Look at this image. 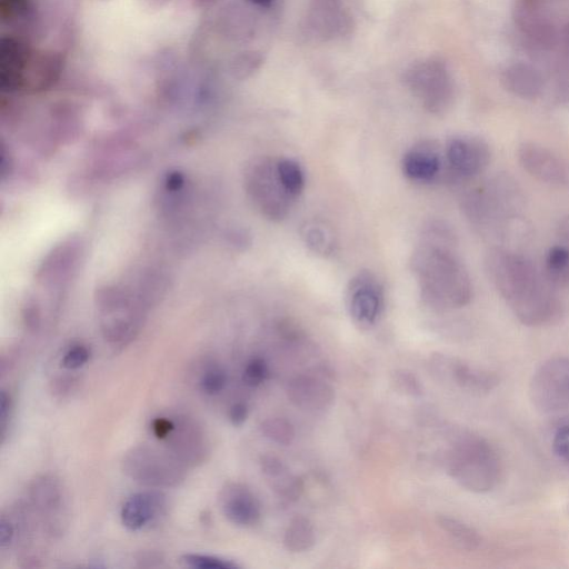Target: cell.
Here are the masks:
<instances>
[{
    "label": "cell",
    "mask_w": 569,
    "mask_h": 569,
    "mask_svg": "<svg viewBox=\"0 0 569 569\" xmlns=\"http://www.w3.org/2000/svg\"><path fill=\"white\" fill-rule=\"evenodd\" d=\"M11 417V400L6 390L0 391V427L1 441H4Z\"/></svg>",
    "instance_id": "f35d334b"
},
{
    "label": "cell",
    "mask_w": 569,
    "mask_h": 569,
    "mask_svg": "<svg viewBox=\"0 0 569 569\" xmlns=\"http://www.w3.org/2000/svg\"><path fill=\"white\" fill-rule=\"evenodd\" d=\"M117 288L106 289L99 296L100 326L104 339L113 346H126L140 330L144 308Z\"/></svg>",
    "instance_id": "9c48e42d"
},
{
    "label": "cell",
    "mask_w": 569,
    "mask_h": 569,
    "mask_svg": "<svg viewBox=\"0 0 569 569\" xmlns=\"http://www.w3.org/2000/svg\"><path fill=\"white\" fill-rule=\"evenodd\" d=\"M555 97L558 102H569V22L562 26L558 42Z\"/></svg>",
    "instance_id": "83f0119b"
},
{
    "label": "cell",
    "mask_w": 569,
    "mask_h": 569,
    "mask_svg": "<svg viewBox=\"0 0 569 569\" xmlns=\"http://www.w3.org/2000/svg\"><path fill=\"white\" fill-rule=\"evenodd\" d=\"M391 385L393 389L405 396L420 397L422 395V386L417 377L408 370H396L391 375Z\"/></svg>",
    "instance_id": "d6a6232c"
},
{
    "label": "cell",
    "mask_w": 569,
    "mask_h": 569,
    "mask_svg": "<svg viewBox=\"0 0 569 569\" xmlns=\"http://www.w3.org/2000/svg\"><path fill=\"white\" fill-rule=\"evenodd\" d=\"M503 88L515 97L535 100L543 93L545 79L539 69L526 61L511 62L500 74Z\"/></svg>",
    "instance_id": "7402d4cb"
},
{
    "label": "cell",
    "mask_w": 569,
    "mask_h": 569,
    "mask_svg": "<svg viewBox=\"0 0 569 569\" xmlns=\"http://www.w3.org/2000/svg\"><path fill=\"white\" fill-rule=\"evenodd\" d=\"M528 395L535 409L541 413L569 409V357L545 360L531 376Z\"/></svg>",
    "instance_id": "30bf717a"
},
{
    "label": "cell",
    "mask_w": 569,
    "mask_h": 569,
    "mask_svg": "<svg viewBox=\"0 0 569 569\" xmlns=\"http://www.w3.org/2000/svg\"><path fill=\"white\" fill-rule=\"evenodd\" d=\"M300 236L307 248L321 257L331 256L337 247V236L330 223L322 219L306 220L300 227Z\"/></svg>",
    "instance_id": "cb8c5ba5"
},
{
    "label": "cell",
    "mask_w": 569,
    "mask_h": 569,
    "mask_svg": "<svg viewBox=\"0 0 569 569\" xmlns=\"http://www.w3.org/2000/svg\"><path fill=\"white\" fill-rule=\"evenodd\" d=\"M438 526L463 550L472 551L481 545V536L468 523L450 516H437Z\"/></svg>",
    "instance_id": "4316f807"
},
{
    "label": "cell",
    "mask_w": 569,
    "mask_h": 569,
    "mask_svg": "<svg viewBox=\"0 0 569 569\" xmlns=\"http://www.w3.org/2000/svg\"><path fill=\"white\" fill-rule=\"evenodd\" d=\"M445 152L433 140H423L403 154L401 169L405 177L413 182H432L442 171Z\"/></svg>",
    "instance_id": "ac0fdd59"
},
{
    "label": "cell",
    "mask_w": 569,
    "mask_h": 569,
    "mask_svg": "<svg viewBox=\"0 0 569 569\" xmlns=\"http://www.w3.org/2000/svg\"><path fill=\"white\" fill-rule=\"evenodd\" d=\"M346 300L349 315L357 325L372 326L383 309V287L372 272L359 271L347 286Z\"/></svg>",
    "instance_id": "9a60e30c"
},
{
    "label": "cell",
    "mask_w": 569,
    "mask_h": 569,
    "mask_svg": "<svg viewBox=\"0 0 569 569\" xmlns=\"http://www.w3.org/2000/svg\"><path fill=\"white\" fill-rule=\"evenodd\" d=\"M543 276L553 288L569 286V248L560 242L546 252Z\"/></svg>",
    "instance_id": "d4e9b609"
},
{
    "label": "cell",
    "mask_w": 569,
    "mask_h": 569,
    "mask_svg": "<svg viewBox=\"0 0 569 569\" xmlns=\"http://www.w3.org/2000/svg\"><path fill=\"white\" fill-rule=\"evenodd\" d=\"M263 58L260 52L246 51L237 56L231 62V72L240 79L247 78L254 73L261 66Z\"/></svg>",
    "instance_id": "836d02e7"
},
{
    "label": "cell",
    "mask_w": 569,
    "mask_h": 569,
    "mask_svg": "<svg viewBox=\"0 0 569 569\" xmlns=\"http://www.w3.org/2000/svg\"><path fill=\"white\" fill-rule=\"evenodd\" d=\"M181 561L190 568L194 569H238L240 566L232 560L217 556L202 553H186L181 557Z\"/></svg>",
    "instance_id": "4dcf8cb0"
},
{
    "label": "cell",
    "mask_w": 569,
    "mask_h": 569,
    "mask_svg": "<svg viewBox=\"0 0 569 569\" xmlns=\"http://www.w3.org/2000/svg\"><path fill=\"white\" fill-rule=\"evenodd\" d=\"M269 377V367L261 357L251 358L243 369L242 380L252 388L262 385Z\"/></svg>",
    "instance_id": "e575fe53"
},
{
    "label": "cell",
    "mask_w": 569,
    "mask_h": 569,
    "mask_svg": "<svg viewBox=\"0 0 569 569\" xmlns=\"http://www.w3.org/2000/svg\"><path fill=\"white\" fill-rule=\"evenodd\" d=\"M173 426L172 416H160L151 421V431L158 440H163Z\"/></svg>",
    "instance_id": "ab89813d"
},
{
    "label": "cell",
    "mask_w": 569,
    "mask_h": 569,
    "mask_svg": "<svg viewBox=\"0 0 569 569\" xmlns=\"http://www.w3.org/2000/svg\"><path fill=\"white\" fill-rule=\"evenodd\" d=\"M248 1L256 7L268 9L273 4L274 0H248Z\"/></svg>",
    "instance_id": "7bdbcfd3"
},
{
    "label": "cell",
    "mask_w": 569,
    "mask_h": 569,
    "mask_svg": "<svg viewBox=\"0 0 569 569\" xmlns=\"http://www.w3.org/2000/svg\"><path fill=\"white\" fill-rule=\"evenodd\" d=\"M525 203V193L517 180L507 173H497L465 192L461 210L483 237L501 244H516L529 231L522 219Z\"/></svg>",
    "instance_id": "3957f363"
},
{
    "label": "cell",
    "mask_w": 569,
    "mask_h": 569,
    "mask_svg": "<svg viewBox=\"0 0 569 569\" xmlns=\"http://www.w3.org/2000/svg\"><path fill=\"white\" fill-rule=\"evenodd\" d=\"M443 152L447 174L456 181L476 178L488 168L491 161L489 143L472 134H458L449 138Z\"/></svg>",
    "instance_id": "7c38bea8"
},
{
    "label": "cell",
    "mask_w": 569,
    "mask_h": 569,
    "mask_svg": "<svg viewBox=\"0 0 569 569\" xmlns=\"http://www.w3.org/2000/svg\"><path fill=\"white\" fill-rule=\"evenodd\" d=\"M457 236L443 221H432L410 258L425 305L435 311H450L467 306L473 296L470 274L456 250Z\"/></svg>",
    "instance_id": "6da1fadb"
},
{
    "label": "cell",
    "mask_w": 569,
    "mask_h": 569,
    "mask_svg": "<svg viewBox=\"0 0 569 569\" xmlns=\"http://www.w3.org/2000/svg\"><path fill=\"white\" fill-rule=\"evenodd\" d=\"M248 416L249 409L244 402L233 403L228 411L229 421L236 427L242 426L248 419Z\"/></svg>",
    "instance_id": "60d3db41"
},
{
    "label": "cell",
    "mask_w": 569,
    "mask_h": 569,
    "mask_svg": "<svg viewBox=\"0 0 569 569\" xmlns=\"http://www.w3.org/2000/svg\"><path fill=\"white\" fill-rule=\"evenodd\" d=\"M16 540V527L10 515L0 518V548L4 550Z\"/></svg>",
    "instance_id": "74e56055"
},
{
    "label": "cell",
    "mask_w": 569,
    "mask_h": 569,
    "mask_svg": "<svg viewBox=\"0 0 569 569\" xmlns=\"http://www.w3.org/2000/svg\"><path fill=\"white\" fill-rule=\"evenodd\" d=\"M560 0H513L512 23L521 46L535 56L557 49L560 28L553 14Z\"/></svg>",
    "instance_id": "8992f818"
},
{
    "label": "cell",
    "mask_w": 569,
    "mask_h": 569,
    "mask_svg": "<svg viewBox=\"0 0 569 569\" xmlns=\"http://www.w3.org/2000/svg\"><path fill=\"white\" fill-rule=\"evenodd\" d=\"M259 465L267 485L279 498L296 501L302 496V478L295 475L280 458L264 453L260 457Z\"/></svg>",
    "instance_id": "603a6c76"
},
{
    "label": "cell",
    "mask_w": 569,
    "mask_h": 569,
    "mask_svg": "<svg viewBox=\"0 0 569 569\" xmlns=\"http://www.w3.org/2000/svg\"><path fill=\"white\" fill-rule=\"evenodd\" d=\"M121 469L132 481L149 488L177 487L187 475L186 466L166 448L144 443L130 448L123 455Z\"/></svg>",
    "instance_id": "52a82bcc"
},
{
    "label": "cell",
    "mask_w": 569,
    "mask_h": 569,
    "mask_svg": "<svg viewBox=\"0 0 569 569\" xmlns=\"http://www.w3.org/2000/svg\"><path fill=\"white\" fill-rule=\"evenodd\" d=\"M173 426L162 440L166 449L186 467L203 463L210 455L208 437L197 420L188 415H172Z\"/></svg>",
    "instance_id": "4fadbf2b"
},
{
    "label": "cell",
    "mask_w": 569,
    "mask_h": 569,
    "mask_svg": "<svg viewBox=\"0 0 569 569\" xmlns=\"http://www.w3.org/2000/svg\"><path fill=\"white\" fill-rule=\"evenodd\" d=\"M485 270L512 315L522 325L545 327L561 318V300L526 256L515 249L492 247L486 253Z\"/></svg>",
    "instance_id": "7a4b0ae2"
},
{
    "label": "cell",
    "mask_w": 569,
    "mask_h": 569,
    "mask_svg": "<svg viewBox=\"0 0 569 569\" xmlns=\"http://www.w3.org/2000/svg\"><path fill=\"white\" fill-rule=\"evenodd\" d=\"M218 501L224 517L236 526L251 527L260 520V502L244 483L237 481L224 483L220 489Z\"/></svg>",
    "instance_id": "e0dca14e"
},
{
    "label": "cell",
    "mask_w": 569,
    "mask_h": 569,
    "mask_svg": "<svg viewBox=\"0 0 569 569\" xmlns=\"http://www.w3.org/2000/svg\"><path fill=\"white\" fill-rule=\"evenodd\" d=\"M283 547L293 553L303 552L316 543V530L312 522L303 517H295L286 528Z\"/></svg>",
    "instance_id": "484cf974"
},
{
    "label": "cell",
    "mask_w": 569,
    "mask_h": 569,
    "mask_svg": "<svg viewBox=\"0 0 569 569\" xmlns=\"http://www.w3.org/2000/svg\"><path fill=\"white\" fill-rule=\"evenodd\" d=\"M517 159L532 178L569 189V162L549 148L532 141H523L517 148Z\"/></svg>",
    "instance_id": "2e32d148"
},
{
    "label": "cell",
    "mask_w": 569,
    "mask_h": 569,
    "mask_svg": "<svg viewBox=\"0 0 569 569\" xmlns=\"http://www.w3.org/2000/svg\"><path fill=\"white\" fill-rule=\"evenodd\" d=\"M228 376L224 369L219 366H211L201 375L199 387L206 395L214 396L226 388Z\"/></svg>",
    "instance_id": "1f68e13d"
},
{
    "label": "cell",
    "mask_w": 569,
    "mask_h": 569,
    "mask_svg": "<svg viewBox=\"0 0 569 569\" xmlns=\"http://www.w3.org/2000/svg\"><path fill=\"white\" fill-rule=\"evenodd\" d=\"M308 22L312 32L323 40L341 38L350 32L352 26L340 0H312Z\"/></svg>",
    "instance_id": "44dd1931"
},
{
    "label": "cell",
    "mask_w": 569,
    "mask_h": 569,
    "mask_svg": "<svg viewBox=\"0 0 569 569\" xmlns=\"http://www.w3.org/2000/svg\"><path fill=\"white\" fill-rule=\"evenodd\" d=\"M448 475L463 489L485 493L501 480L502 463L496 448L483 437L463 431L451 442L443 456Z\"/></svg>",
    "instance_id": "277c9868"
},
{
    "label": "cell",
    "mask_w": 569,
    "mask_h": 569,
    "mask_svg": "<svg viewBox=\"0 0 569 569\" xmlns=\"http://www.w3.org/2000/svg\"><path fill=\"white\" fill-rule=\"evenodd\" d=\"M556 234L558 238V242L569 248V213L563 216L559 220L556 229Z\"/></svg>",
    "instance_id": "b9f144b4"
},
{
    "label": "cell",
    "mask_w": 569,
    "mask_h": 569,
    "mask_svg": "<svg viewBox=\"0 0 569 569\" xmlns=\"http://www.w3.org/2000/svg\"><path fill=\"white\" fill-rule=\"evenodd\" d=\"M286 392L295 407L309 412L323 411L335 401L333 388L310 375H298L290 379Z\"/></svg>",
    "instance_id": "ffe728a7"
},
{
    "label": "cell",
    "mask_w": 569,
    "mask_h": 569,
    "mask_svg": "<svg viewBox=\"0 0 569 569\" xmlns=\"http://www.w3.org/2000/svg\"><path fill=\"white\" fill-rule=\"evenodd\" d=\"M167 510L166 496L157 490L133 493L122 505L120 518L130 531H139L156 523Z\"/></svg>",
    "instance_id": "d6986e66"
},
{
    "label": "cell",
    "mask_w": 569,
    "mask_h": 569,
    "mask_svg": "<svg viewBox=\"0 0 569 569\" xmlns=\"http://www.w3.org/2000/svg\"><path fill=\"white\" fill-rule=\"evenodd\" d=\"M244 188L254 208L271 221L286 219L296 201L280 181L277 159L253 160L244 172Z\"/></svg>",
    "instance_id": "ba28073f"
},
{
    "label": "cell",
    "mask_w": 569,
    "mask_h": 569,
    "mask_svg": "<svg viewBox=\"0 0 569 569\" xmlns=\"http://www.w3.org/2000/svg\"><path fill=\"white\" fill-rule=\"evenodd\" d=\"M259 430L263 437L281 446L291 445L296 437V430L292 423L281 417H270L264 419L259 425Z\"/></svg>",
    "instance_id": "f546056e"
},
{
    "label": "cell",
    "mask_w": 569,
    "mask_h": 569,
    "mask_svg": "<svg viewBox=\"0 0 569 569\" xmlns=\"http://www.w3.org/2000/svg\"><path fill=\"white\" fill-rule=\"evenodd\" d=\"M552 451L561 460L569 462V425L559 427L552 437Z\"/></svg>",
    "instance_id": "8d00e7d4"
},
{
    "label": "cell",
    "mask_w": 569,
    "mask_h": 569,
    "mask_svg": "<svg viewBox=\"0 0 569 569\" xmlns=\"http://www.w3.org/2000/svg\"><path fill=\"white\" fill-rule=\"evenodd\" d=\"M277 171L286 191L297 200L305 189V173L301 166L293 159H277Z\"/></svg>",
    "instance_id": "f1b7e54d"
},
{
    "label": "cell",
    "mask_w": 569,
    "mask_h": 569,
    "mask_svg": "<svg viewBox=\"0 0 569 569\" xmlns=\"http://www.w3.org/2000/svg\"><path fill=\"white\" fill-rule=\"evenodd\" d=\"M28 501L48 535L56 537L63 532L67 526L68 505L64 488L57 477H37L29 486Z\"/></svg>",
    "instance_id": "8fae6325"
},
{
    "label": "cell",
    "mask_w": 569,
    "mask_h": 569,
    "mask_svg": "<svg viewBox=\"0 0 569 569\" xmlns=\"http://www.w3.org/2000/svg\"><path fill=\"white\" fill-rule=\"evenodd\" d=\"M90 358L88 348L83 345H73L61 359V366L68 370H77L83 367Z\"/></svg>",
    "instance_id": "d590c367"
},
{
    "label": "cell",
    "mask_w": 569,
    "mask_h": 569,
    "mask_svg": "<svg viewBox=\"0 0 569 569\" xmlns=\"http://www.w3.org/2000/svg\"><path fill=\"white\" fill-rule=\"evenodd\" d=\"M403 82L432 114L442 116L455 103V80L448 64L440 58H426L412 63L403 73Z\"/></svg>",
    "instance_id": "5b68a950"
},
{
    "label": "cell",
    "mask_w": 569,
    "mask_h": 569,
    "mask_svg": "<svg viewBox=\"0 0 569 569\" xmlns=\"http://www.w3.org/2000/svg\"><path fill=\"white\" fill-rule=\"evenodd\" d=\"M431 369L439 380L472 395H486L496 389L500 381L496 372L441 353L432 357Z\"/></svg>",
    "instance_id": "5bb4252c"
}]
</instances>
